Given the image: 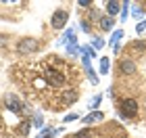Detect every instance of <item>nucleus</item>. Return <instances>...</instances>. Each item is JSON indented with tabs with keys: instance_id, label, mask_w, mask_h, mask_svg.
I'll use <instances>...</instances> for the list:
<instances>
[{
	"instance_id": "obj_1",
	"label": "nucleus",
	"mask_w": 146,
	"mask_h": 138,
	"mask_svg": "<svg viewBox=\"0 0 146 138\" xmlns=\"http://www.w3.org/2000/svg\"><path fill=\"white\" fill-rule=\"evenodd\" d=\"M69 73H71L69 65L58 61L56 57H52L48 63L42 65V77L46 80V84L50 88H63L69 80Z\"/></svg>"
},
{
	"instance_id": "obj_2",
	"label": "nucleus",
	"mask_w": 146,
	"mask_h": 138,
	"mask_svg": "<svg viewBox=\"0 0 146 138\" xmlns=\"http://www.w3.org/2000/svg\"><path fill=\"white\" fill-rule=\"evenodd\" d=\"M4 105H6L9 111H13V113H17V115L25 113V105L21 103V98H17L15 94H6L4 96Z\"/></svg>"
},
{
	"instance_id": "obj_3",
	"label": "nucleus",
	"mask_w": 146,
	"mask_h": 138,
	"mask_svg": "<svg viewBox=\"0 0 146 138\" xmlns=\"http://www.w3.org/2000/svg\"><path fill=\"white\" fill-rule=\"evenodd\" d=\"M138 113V103L134 98H125L121 103V111H119V115L123 117V119H127V117H136Z\"/></svg>"
},
{
	"instance_id": "obj_4",
	"label": "nucleus",
	"mask_w": 146,
	"mask_h": 138,
	"mask_svg": "<svg viewBox=\"0 0 146 138\" xmlns=\"http://www.w3.org/2000/svg\"><path fill=\"white\" fill-rule=\"evenodd\" d=\"M17 48H19V52H23V55H31V52H36L40 48V42L34 40V38H25V40L19 42Z\"/></svg>"
},
{
	"instance_id": "obj_5",
	"label": "nucleus",
	"mask_w": 146,
	"mask_h": 138,
	"mask_svg": "<svg viewBox=\"0 0 146 138\" xmlns=\"http://www.w3.org/2000/svg\"><path fill=\"white\" fill-rule=\"evenodd\" d=\"M79 98V92L73 90V88H67V90H61V98H58V105L67 107V105H73Z\"/></svg>"
},
{
	"instance_id": "obj_6",
	"label": "nucleus",
	"mask_w": 146,
	"mask_h": 138,
	"mask_svg": "<svg viewBox=\"0 0 146 138\" xmlns=\"http://www.w3.org/2000/svg\"><path fill=\"white\" fill-rule=\"evenodd\" d=\"M67 19H69V13L67 11H56L54 15H52V27L63 29L65 23H67Z\"/></svg>"
},
{
	"instance_id": "obj_7",
	"label": "nucleus",
	"mask_w": 146,
	"mask_h": 138,
	"mask_svg": "<svg viewBox=\"0 0 146 138\" xmlns=\"http://www.w3.org/2000/svg\"><path fill=\"white\" fill-rule=\"evenodd\" d=\"M119 71H121V73H127V75L136 73V63L129 61V59H121V61H119Z\"/></svg>"
},
{
	"instance_id": "obj_8",
	"label": "nucleus",
	"mask_w": 146,
	"mask_h": 138,
	"mask_svg": "<svg viewBox=\"0 0 146 138\" xmlns=\"http://www.w3.org/2000/svg\"><path fill=\"white\" fill-rule=\"evenodd\" d=\"M102 119H104V113H100V111H92L90 115L84 117V123L90 126V123H96V121H102Z\"/></svg>"
},
{
	"instance_id": "obj_9",
	"label": "nucleus",
	"mask_w": 146,
	"mask_h": 138,
	"mask_svg": "<svg viewBox=\"0 0 146 138\" xmlns=\"http://www.w3.org/2000/svg\"><path fill=\"white\" fill-rule=\"evenodd\" d=\"M121 38H123V29H117L115 34H113V38L109 40V42L113 44V50H115V52L119 50V40H121Z\"/></svg>"
},
{
	"instance_id": "obj_10",
	"label": "nucleus",
	"mask_w": 146,
	"mask_h": 138,
	"mask_svg": "<svg viewBox=\"0 0 146 138\" xmlns=\"http://www.w3.org/2000/svg\"><path fill=\"white\" fill-rule=\"evenodd\" d=\"M113 17H100V27L104 29V31H111L113 29Z\"/></svg>"
},
{
	"instance_id": "obj_11",
	"label": "nucleus",
	"mask_w": 146,
	"mask_h": 138,
	"mask_svg": "<svg viewBox=\"0 0 146 138\" xmlns=\"http://www.w3.org/2000/svg\"><path fill=\"white\" fill-rule=\"evenodd\" d=\"M119 9H121V4H119L117 0H109V2H107V11H109V15H115V13H119Z\"/></svg>"
},
{
	"instance_id": "obj_12",
	"label": "nucleus",
	"mask_w": 146,
	"mask_h": 138,
	"mask_svg": "<svg viewBox=\"0 0 146 138\" xmlns=\"http://www.w3.org/2000/svg\"><path fill=\"white\" fill-rule=\"evenodd\" d=\"M58 132H61V130H56V128H46V130H42V132L38 134V138H50V136H54Z\"/></svg>"
},
{
	"instance_id": "obj_13",
	"label": "nucleus",
	"mask_w": 146,
	"mask_h": 138,
	"mask_svg": "<svg viewBox=\"0 0 146 138\" xmlns=\"http://www.w3.org/2000/svg\"><path fill=\"white\" fill-rule=\"evenodd\" d=\"M73 40H75V31H73V29H67V31H65V36L61 38V44H69V42H73Z\"/></svg>"
},
{
	"instance_id": "obj_14",
	"label": "nucleus",
	"mask_w": 146,
	"mask_h": 138,
	"mask_svg": "<svg viewBox=\"0 0 146 138\" xmlns=\"http://www.w3.org/2000/svg\"><path fill=\"white\" fill-rule=\"evenodd\" d=\"M79 55H86V57L94 59V57H96V50L92 48V46H82V48H79Z\"/></svg>"
},
{
	"instance_id": "obj_15",
	"label": "nucleus",
	"mask_w": 146,
	"mask_h": 138,
	"mask_svg": "<svg viewBox=\"0 0 146 138\" xmlns=\"http://www.w3.org/2000/svg\"><path fill=\"white\" fill-rule=\"evenodd\" d=\"M111 67V63H109V57H100V73H107Z\"/></svg>"
},
{
	"instance_id": "obj_16",
	"label": "nucleus",
	"mask_w": 146,
	"mask_h": 138,
	"mask_svg": "<svg viewBox=\"0 0 146 138\" xmlns=\"http://www.w3.org/2000/svg\"><path fill=\"white\" fill-rule=\"evenodd\" d=\"M34 126L36 128H42L44 126V117H42V113H38V111L34 113Z\"/></svg>"
},
{
	"instance_id": "obj_17",
	"label": "nucleus",
	"mask_w": 146,
	"mask_h": 138,
	"mask_svg": "<svg viewBox=\"0 0 146 138\" xmlns=\"http://www.w3.org/2000/svg\"><path fill=\"white\" fill-rule=\"evenodd\" d=\"M67 52H69V55H73V57H75L77 52H79V48H77V42H75V40L67 44Z\"/></svg>"
},
{
	"instance_id": "obj_18",
	"label": "nucleus",
	"mask_w": 146,
	"mask_h": 138,
	"mask_svg": "<svg viewBox=\"0 0 146 138\" xmlns=\"http://www.w3.org/2000/svg\"><path fill=\"white\" fill-rule=\"evenodd\" d=\"M71 138H92V132H90V130H79V132L73 134Z\"/></svg>"
},
{
	"instance_id": "obj_19",
	"label": "nucleus",
	"mask_w": 146,
	"mask_h": 138,
	"mask_svg": "<svg viewBox=\"0 0 146 138\" xmlns=\"http://www.w3.org/2000/svg\"><path fill=\"white\" fill-rule=\"evenodd\" d=\"M102 46H104V40H100V38H94V40H92V48H94V50L102 48Z\"/></svg>"
},
{
	"instance_id": "obj_20",
	"label": "nucleus",
	"mask_w": 146,
	"mask_h": 138,
	"mask_svg": "<svg viewBox=\"0 0 146 138\" xmlns=\"http://www.w3.org/2000/svg\"><path fill=\"white\" fill-rule=\"evenodd\" d=\"M121 6H123V9H121V21L125 23V19H127V9H129V2H123Z\"/></svg>"
},
{
	"instance_id": "obj_21",
	"label": "nucleus",
	"mask_w": 146,
	"mask_h": 138,
	"mask_svg": "<svg viewBox=\"0 0 146 138\" xmlns=\"http://www.w3.org/2000/svg\"><path fill=\"white\" fill-rule=\"evenodd\" d=\"M27 132H29V121H23L21 126H19V134H23V136H25Z\"/></svg>"
},
{
	"instance_id": "obj_22",
	"label": "nucleus",
	"mask_w": 146,
	"mask_h": 138,
	"mask_svg": "<svg viewBox=\"0 0 146 138\" xmlns=\"http://www.w3.org/2000/svg\"><path fill=\"white\" fill-rule=\"evenodd\" d=\"M100 101H102V96H100V94L94 96V98H92V103H90V109H96L98 105H100Z\"/></svg>"
},
{
	"instance_id": "obj_23",
	"label": "nucleus",
	"mask_w": 146,
	"mask_h": 138,
	"mask_svg": "<svg viewBox=\"0 0 146 138\" xmlns=\"http://www.w3.org/2000/svg\"><path fill=\"white\" fill-rule=\"evenodd\" d=\"M136 31H138V34H144V31H146V19L136 25Z\"/></svg>"
},
{
	"instance_id": "obj_24",
	"label": "nucleus",
	"mask_w": 146,
	"mask_h": 138,
	"mask_svg": "<svg viewBox=\"0 0 146 138\" xmlns=\"http://www.w3.org/2000/svg\"><path fill=\"white\" fill-rule=\"evenodd\" d=\"M142 15H144V11H142V9H138V6H136V9H134V17H138V19H140Z\"/></svg>"
},
{
	"instance_id": "obj_25",
	"label": "nucleus",
	"mask_w": 146,
	"mask_h": 138,
	"mask_svg": "<svg viewBox=\"0 0 146 138\" xmlns=\"http://www.w3.org/2000/svg\"><path fill=\"white\" fill-rule=\"evenodd\" d=\"M82 29L86 31V34H90V29H92V27H90V25H88V23H86V21H84V23H82Z\"/></svg>"
},
{
	"instance_id": "obj_26",
	"label": "nucleus",
	"mask_w": 146,
	"mask_h": 138,
	"mask_svg": "<svg viewBox=\"0 0 146 138\" xmlns=\"http://www.w3.org/2000/svg\"><path fill=\"white\" fill-rule=\"evenodd\" d=\"M73 119H77V115H75V113H69L67 117H65V121H73Z\"/></svg>"
},
{
	"instance_id": "obj_27",
	"label": "nucleus",
	"mask_w": 146,
	"mask_h": 138,
	"mask_svg": "<svg viewBox=\"0 0 146 138\" xmlns=\"http://www.w3.org/2000/svg\"><path fill=\"white\" fill-rule=\"evenodd\" d=\"M77 4H79V6H84V9H88V6H90V2H88V0H79Z\"/></svg>"
},
{
	"instance_id": "obj_28",
	"label": "nucleus",
	"mask_w": 146,
	"mask_h": 138,
	"mask_svg": "<svg viewBox=\"0 0 146 138\" xmlns=\"http://www.w3.org/2000/svg\"><path fill=\"white\" fill-rule=\"evenodd\" d=\"M6 46V36H0V48H4Z\"/></svg>"
}]
</instances>
